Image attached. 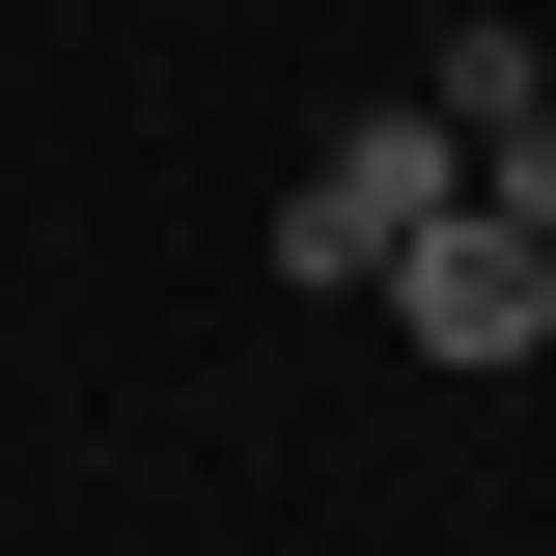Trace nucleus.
<instances>
[{"instance_id":"1","label":"nucleus","mask_w":556,"mask_h":556,"mask_svg":"<svg viewBox=\"0 0 556 556\" xmlns=\"http://www.w3.org/2000/svg\"><path fill=\"white\" fill-rule=\"evenodd\" d=\"M445 195H473V112L417 84V112H362L334 167L278 195V278H362V306H390V251H417V223H445Z\"/></svg>"},{"instance_id":"2","label":"nucleus","mask_w":556,"mask_h":556,"mask_svg":"<svg viewBox=\"0 0 556 556\" xmlns=\"http://www.w3.org/2000/svg\"><path fill=\"white\" fill-rule=\"evenodd\" d=\"M390 334H417V362H473V390H501V362L556 334V251H529V223H501V195H445V223H417V251H390Z\"/></svg>"},{"instance_id":"3","label":"nucleus","mask_w":556,"mask_h":556,"mask_svg":"<svg viewBox=\"0 0 556 556\" xmlns=\"http://www.w3.org/2000/svg\"><path fill=\"white\" fill-rule=\"evenodd\" d=\"M473 195H501V223H529V251H556V84H529V112L473 139Z\"/></svg>"}]
</instances>
